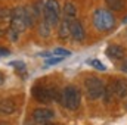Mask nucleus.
Here are the masks:
<instances>
[{"label": "nucleus", "mask_w": 127, "mask_h": 125, "mask_svg": "<svg viewBox=\"0 0 127 125\" xmlns=\"http://www.w3.org/2000/svg\"><path fill=\"white\" fill-rule=\"evenodd\" d=\"M27 19H25V7H16L12 10V25L9 30V37L12 41L18 40V37L25 31Z\"/></svg>", "instance_id": "1"}, {"label": "nucleus", "mask_w": 127, "mask_h": 125, "mask_svg": "<svg viewBox=\"0 0 127 125\" xmlns=\"http://www.w3.org/2000/svg\"><path fill=\"white\" fill-rule=\"evenodd\" d=\"M115 18L109 10L105 9H96L93 12V27L97 31H108L114 28Z\"/></svg>", "instance_id": "2"}, {"label": "nucleus", "mask_w": 127, "mask_h": 125, "mask_svg": "<svg viewBox=\"0 0 127 125\" xmlns=\"http://www.w3.org/2000/svg\"><path fill=\"white\" fill-rule=\"evenodd\" d=\"M61 103L65 107L71 109V110L78 109V106L81 103V93H80V90L77 87H74V85L65 87L62 94H61Z\"/></svg>", "instance_id": "3"}, {"label": "nucleus", "mask_w": 127, "mask_h": 125, "mask_svg": "<svg viewBox=\"0 0 127 125\" xmlns=\"http://www.w3.org/2000/svg\"><path fill=\"white\" fill-rule=\"evenodd\" d=\"M43 18L49 27H55L61 18V6L58 0H47L43 6Z\"/></svg>", "instance_id": "4"}, {"label": "nucleus", "mask_w": 127, "mask_h": 125, "mask_svg": "<svg viewBox=\"0 0 127 125\" xmlns=\"http://www.w3.org/2000/svg\"><path fill=\"white\" fill-rule=\"evenodd\" d=\"M84 87H86V96L90 100H96L99 97L103 96L105 91V84L102 80L96 78V77H89L84 81Z\"/></svg>", "instance_id": "5"}, {"label": "nucleus", "mask_w": 127, "mask_h": 125, "mask_svg": "<svg viewBox=\"0 0 127 125\" xmlns=\"http://www.w3.org/2000/svg\"><path fill=\"white\" fill-rule=\"evenodd\" d=\"M32 96L35 97V100H38L41 103H50L55 99H59L61 100V97L58 96V91L56 90H52V88H47V87H43V85L34 87L32 88Z\"/></svg>", "instance_id": "6"}, {"label": "nucleus", "mask_w": 127, "mask_h": 125, "mask_svg": "<svg viewBox=\"0 0 127 125\" xmlns=\"http://www.w3.org/2000/svg\"><path fill=\"white\" fill-rule=\"evenodd\" d=\"M12 25V10L9 7H0V37H4Z\"/></svg>", "instance_id": "7"}, {"label": "nucleus", "mask_w": 127, "mask_h": 125, "mask_svg": "<svg viewBox=\"0 0 127 125\" xmlns=\"http://www.w3.org/2000/svg\"><path fill=\"white\" fill-rule=\"evenodd\" d=\"M32 119H34V122H37V124H46V122H49L50 119H53V110L46 109V107L35 109V110L32 112Z\"/></svg>", "instance_id": "8"}, {"label": "nucleus", "mask_w": 127, "mask_h": 125, "mask_svg": "<svg viewBox=\"0 0 127 125\" xmlns=\"http://www.w3.org/2000/svg\"><path fill=\"white\" fill-rule=\"evenodd\" d=\"M112 88H114V96L117 99H126L127 97V80H115L112 83Z\"/></svg>", "instance_id": "9"}, {"label": "nucleus", "mask_w": 127, "mask_h": 125, "mask_svg": "<svg viewBox=\"0 0 127 125\" xmlns=\"http://www.w3.org/2000/svg\"><path fill=\"white\" fill-rule=\"evenodd\" d=\"M71 35L75 41H83L84 37H86V32H84V28L81 25V22L78 19H72L71 21Z\"/></svg>", "instance_id": "10"}, {"label": "nucleus", "mask_w": 127, "mask_h": 125, "mask_svg": "<svg viewBox=\"0 0 127 125\" xmlns=\"http://www.w3.org/2000/svg\"><path fill=\"white\" fill-rule=\"evenodd\" d=\"M106 56H108L109 59H112V61H120V59H123V58L126 56V50H124L121 46L112 44V46H109V47L106 49Z\"/></svg>", "instance_id": "11"}, {"label": "nucleus", "mask_w": 127, "mask_h": 125, "mask_svg": "<svg viewBox=\"0 0 127 125\" xmlns=\"http://www.w3.org/2000/svg\"><path fill=\"white\" fill-rule=\"evenodd\" d=\"M58 35H59V38H62V40H66V38L71 35V21L65 19V21L61 22V25H59V31H58Z\"/></svg>", "instance_id": "12"}, {"label": "nucleus", "mask_w": 127, "mask_h": 125, "mask_svg": "<svg viewBox=\"0 0 127 125\" xmlns=\"http://www.w3.org/2000/svg\"><path fill=\"white\" fill-rule=\"evenodd\" d=\"M75 15H77V6L72 1H66L64 4V16L68 21H71L72 18H75Z\"/></svg>", "instance_id": "13"}, {"label": "nucleus", "mask_w": 127, "mask_h": 125, "mask_svg": "<svg viewBox=\"0 0 127 125\" xmlns=\"http://www.w3.org/2000/svg\"><path fill=\"white\" fill-rule=\"evenodd\" d=\"M15 109H16V106H15V103H13L12 100L6 99V100H1V102H0V112H1V113L10 115V113L15 112Z\"/></svg>", "instance_id": "14"}, {"label": "nucleus", "mask_w": 127, "mask_h": 125, "mask_svg": "<svg viewBox=\"0 0 127 125\" xmlns=\"http://www.w3.org/2000/svg\"><path fill=\"white\" fill-rule=\"evenodd\" d=\"M105 3L111 10H121L124 7V0H105Z\"/></svg>", "instance_id": "15"}, {"label": "nucleus", "mask_w": 127, "mask_h": 125, "mask_svg": "<svg viewBox=\"0 0 127 125\" xmlns=\"http://www.w3.org/2000/svg\"><path fill=\"white\" fill-rule=\"evenodd\" d=\"M103 100H105V103H109L111 100H112V97H114V88H112V83L111 84H108L106 87H105V91H103Z\"/></svg>", "instance_id": "16"}, {"label": "nucleus", "mask_w": 127, "mask_h": 125, "mask_svg": "<svg viewBox=\"0 0 127 125\" xmlns=\"http://www.w3.org/2000/svg\"><path fill=\"white\" fill-rule=\"evenodd\" d=\"M50 28H52V27H49V25L43 21V22L40 24V27H38V32H40L43 37H47V35L50 34V32H49V31H50Z\"/></svg>", "instance_id": "17"}, {"label": "nucleus", "mask_w": 127, "mask_h": 125, "mask_svg": "<svg viewBox=\"0 0 127 125\" xmlns=\"http://www.w3.org/2000/svg\"><path fill=\"white\" fill-rule=\"evenodd\" d=\"M53 55H56L58 58H68L71 55V52L66 50V49H55L53 50Z\"/></svg>", "instance_id": "18"}, {"label": "nucleus", "mask_w": 127, "mask_h": 125, "mask_svg": "<svg viewBox=\"0 0 127 125\" xmlns=\"http://www.w3.org/2000/svg\"><path fill=\"white\" fill-rule=\"evenodd\" d=\"M89 63H90L93 68L99 69V71H105V66H103V63L99 62V61H96V59H92V61H89Z\"/></svg>", "instance_id": "19"}, {"label": "nucleus", "mask_w": 127, "mask_h": 125, "mask_svg": "<svg viewBox=\"0 0 127 125\" xmlns=\"http://www.w3.org/2000/svg\"><path fill=\"white\" fill-rule=\"evenodd\" d=\"M61 61H62V58H50V59H47V61H46V66L56 65V63H59Z\"/></svg>", "instance_id": "20"}, {"label": "nucleus", "mask_w": 127, "mask_h": 125, "mask_svg": "<svg viewBox=\"0 0 127 125\" xmlns=\"http://www.w3.org/2000/svg\"><path fill=\"white\" fill-rule=\"evenodd\" d=\"M13 68H16V69H21V71H24L25 69V65H24V62H12L10 63Z\"/></svg>", "instance_id": "21"}, {"label": "nucleus", "mask_w": 127, "mask_h": 125, "mask_svg": "<svg viewBox=\"0 0 127 125\" xmlns=\"http://www.w3.org/2000/svg\"><path fill=\"white\" fill-rule=\"evenodd\" d=\"M120 69H121L123 72H127V59H124V61L121 62V65H120Z\"/></svg>", "instance_id": "22"}, {"label": "nucleus", "mask_w": 127, "mask_h": 125, "mask_svg": "<svg viewBox=\"0 0 127 125\" xmlns=\"http://www.w3.org/2000/svg\"><path fill=\"white\" fill-rule=\"evenodd\" d=\"M6 55H9V50H7V49L0 47V56H6Z\"/></svg>", "instance_id": "23"}, {"label": "nucleus", "mask_w": 127, "mask_h": 125, "mask_svg": "<svg viewBox=\"0 0 127 125\" xmlns=\"http://www.w3.org/2000/svg\"><path fill=\"white\" fill-rule=\"evenodd\" d=\"M44 125H55V124H52V122H46Z\"/></svg>", "instance_id": "24"}]
</instances>
